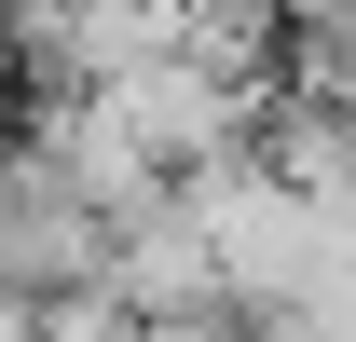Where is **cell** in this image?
I'll list each match as a JSON object with an SVG mask.
<instances>
[{
  "label": "cell",
  "instance_id": "obj_2",
  "mask_svg": "<svg viewBox=\"0 0 356 342\" xmlns=\"http://www.w3.org/2000/svg\"><path fill=\"white\" fill-rule=\"evenodd\" d=\"M28 342H137V301L124 288H69V301H42Z\"/></svg>",
  "mask_w": 356,
  "mask_h": 342
},
{
  "label": "cell",
  "instance_id": "obj_5",
  "mask_svg": "<svg viewBox=\"0 0 356 342\" xmlns=\"http://www.w3.org/2000/svg\"><path fill=\"white\" fill-rule=\"evenodd\" d=\"M0 192H14V137H0Z\"/></svg>",
  "mask_w": 356,
  "mask_h": 342
},
{
  "label": "cell",
  "instance_id": "obj_4",
  "mask_svg": "<svg viewBox=\"0 0 356 342\" xmlns=\"http://www.w3.org/2000/svg\"><path fill=\"white\" fill-rule=\"evenodd\" d=\"M247 342H356V315H329V301H274V315H247Z\"/></svg>",
  "mask_w": 356,
  "mask_h": 342
},
{
  "label": "cell",
  "instance_id": "obj_1",
  "mask_svg": "<svg viewBox=\"0 0 356 342\" xmlns=\"http://www.w3.org/2000/svg\"><path fill=\"white\" fill-rule=\"evenodd\" d=\"M110 288L137 301V315H178V301H220V260H206V219L178 206H137L124 233H110Z\"/></svg>",
  "mask_w": 356,
  "mask_h": 342
},
{
  "label": "cell",
  "instance_id": "obj_3",
  "mask_svg": "<svg viewBox=\"0 0 356 342\" xmlns=\"http://www.w3.org/2000/svg\"><path fill=\"white\" fill-rule=\"evenodd\" d=\"M137 342H247L233 301H178V315H137Z\"/></svg>",
  "mask_w": 356,
  "mask_h": 342
}]
</instances>
